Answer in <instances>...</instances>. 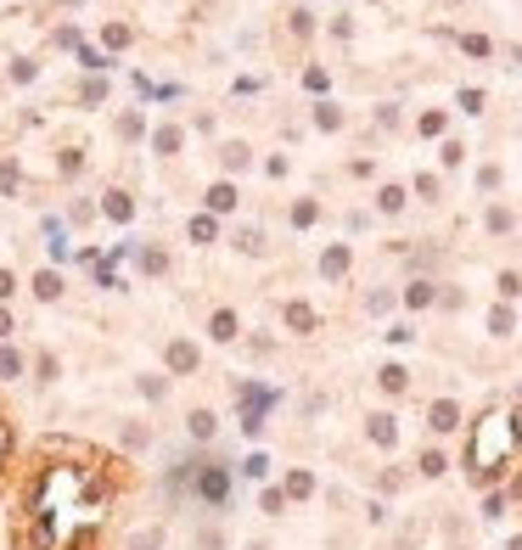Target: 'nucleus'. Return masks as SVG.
<instances>
[{
	"label": "nucleus",
	"instance_id": "26",
	"mask_svg": "<svg viewBox=\"0 0 522 550\" xmlns=\"http://www.w3.org/2000/svg\"><path fill=\"white\" fill-rule=\"evenodd\" d=\"M242 472H247V478H258V483H264V472H270V455H247V460H242Z\"/></svg>",
	"mask_w": 522,
	"mask_h": 550
},
{
	"label": "nucleus",
	"instance_id": "1",
	"mask_svg": "<svg viewBox=\"0 0 522 550\" xmlns=\"http://www.w3.org/2000/svg\"><path fill=\"white\" fill-rule=\"evenodd\" d=\"M511 444H516V433L505 427V415H483V421H477V433H472V466H477V478H494L505 466Z\"/></svg>",
	"mask_w": 522,
	"mask_h": 550
},
{
	"label": "nucleus",
	"instance_id": "41",
	"mask_svg": "<svg viewBox=\"0 0 522 550\" xmlns=\"http://www.w3.org/2000/svg\"><path fill=\"white\" fill-rule=\"evenodd\" d=\"M12 292H17V281H12V270H0V304H6V298H12Z\"/></svg>",
	"mask_w": 522,
	"mask_h": 550
},
{
	"label": "nucleus",
	"instance_id": "33",
	"mask_svg": "<svg viewBox=\"0 0 522 550\" xmlns=\"http://www.w3.org/2000/svg\"><path fill=\"white\" fill-rule=\"evenodd\" d=\"M197 544H202V550H225V533H220V528H202Z\"/></svg>",
	"mask_w": 522,
	"mask_h": 550
},
{
	"label": "nucleus",
	"instance_id": "25",
	"mask_svg": "<svg viewBox=\"0 0 522 550\" xmlns=\"http://www.w3.org/2000/svg\"><path fill=\"white\" fill-rule=\"evenodd\" d=\"M258 511H264V517L287 511V494H281V489H264V494H258Z\"/></svg>",
	"mask_w": 522,
	"mask_h": 550
},
{
	"label": "nucleus",
	"instance_id": "38",
	"mask_svg": "<svg viewBox=\"0 0 522 550\" xmlns=\"http://www.w3.org/2000/svg\"><path fill=\"white\" fill-rule=\"evenodd\" d=\"M12 460V421H0V466Z\"/></svg>",
	"mask_w": 522,
	"mask_h": 550
},
{
	"label": "nucleus",
	"instance_id": "43",
	"mask_svg": "<svg viewBox=\"0 0 522 550\" xmlns=\"http://www.w3.org/2000/svg\"><path fill=\"white\" fill-rule=\"evenodd\" d=\"M247 550H270V544H264V539H253V544H247Z\"/></svg>",
	"mask_w": 522,
	"mask_h": 550
},
{
	"label": "nucleus",
	"instance_id": "4",
	"mask_svg": "<svg viewBox=\"0 0 522 550\" xmlns=\"http://www.w3.org/2000/svg\"><path fill=\"white\" fill-rule=\"evenodd\" d=\"M197 472H202V455H186V460H174V466H168V478H163V494L186 500V494H191V483H197Z\"/></svg>",
	"mask_w": 522,
	"mask_h": 550
},
{
	"label": "nucleus",
	"instance_id": "3",
	"mask_svg": "<svg viewBox=\"0 0 522 550\" xmlns=\"http://www.w3.org/2000/svg\"><path fill=\"white\" fill-rule=\"evenodd\" d=\"M191 494H197L202 505H225V500H231V472L220 466V460H202V472H197Z\"/></svg>",
	"mask_w": 522,
	"mask_h": 550
},
{
	"label": "nucleus",
	"instance_id": "16",
	"mask_svg": "<svg viewBox=\"0 0 522 550\" xmlns=\"http://www.w3.org/2000/svg\"><path fill=\"white\" fill-rule=\"evenodd\" d=\"M12 376H23V354L12 343H0V382H12Z\"/></svg>",
	"mask_w": 522,
	"mask_h": 550
},
{
	"label": "nucleus",
	"instance_id": "18",
	"mask_svg": "<svg viewBox=\"0 0 522 550\" xmlns=\"http://www.w3.org/2000/svg\"><path fill=\"white\" fill-rule=\"evenodd\" d=\"M152 152L174 157V152H180V130H168V124H163V130H152Z\"/></svg>",
	"mask_w": 522,
	"mask_h": 550
},
{
	"label": "nucleus",
	"instance_id": "34",
	"mask_svg": "<svg viewBox=\"0 0 522 550\" xmlns=\"http://www.w3.org/2000/svg\"><path fill=\"white\" fill-rule=\"evenodd\" d=\"M236 247H242V253H264V236H258V230H242Z\"/></svg>",
	"mask_w": 522,
	"mask_h": 550
},
{
	"label": "nucleus",
	"instance_id": "24",
	"mask_svg": "<svg viewBox=\"0 0 522 550\" xmlns=\"http://www.w3.org/2000/svg\"><path fill=\"white\" fill-rule=\"evenodd\" d=\"M376 208H382V214H399V208H405V191H399V186H382Z\"/></svg>",
	"mask_w": 522,
	"mask_h": 550
},
{
	"label": "nucleus",
	"instance_id": "39",
	"mask_svg": "<svg viewBox=\"0 0 522 550\" xmlns=\"http://www.w3.org/2000/svg\"><path fill=\"white\" fill-rule=\"evenodd\" d=\"M489 326H494V337H505V331H511V309H494V315H489Z\"/></svg>",
	"mask_w": 522,
	"mask_h": 550
},
{
	"label": "nucleus",
	"instance_id": "22",
	"mask_svg": "<svg viewBox=\"0 0 522 550\" xmlns=\"http://www.w3.org/2000/svg\"><path fill=\"white\" fill-rule=\"evenodd\" d=\"M141 270H146V275H163V270H168V253H163V247H141Z\"/></svg>",
	"mask_w": 522,
	"mask_h": 550
},
{
	"label": "nucleus",
	"instance_id": "2",
	"mask_svg": "<svg viewBox=\"0 0 522 550\" xmlns=\"http://www.w3.org/2000/svg\"><path fill=\"white\" fill-rule=\"evenodd\" d=\"M236 404H242V433L253 438L258 427H264V415H270L276 393H270V388H258V382H236Z\"/></svg>",
	"mask_w": 522,
	"mask_h": 550
},
{
	"label": "nucleus",
	"instance_id": "32",
	"mask_svg": "<svg viewBox=\"0 0 522 550\" xmlns=\"http://www.w3.org/2000/svg\"><path fill=\"white\" fill-rule=\"evenodd\" d=\"M107 46H113V51L129 46V28H124V23H107Z\"/></svg>",
	"mask_w": 522,
	"mask_h": 550
},
{
	"label": "nucleus",
	"instance_id": "28",
	"mask_svg": "<svg viewBox=\"0 0 522 550\" xmlns=\"http://www.w3.org/2000/svg\"><path fill=\"white\" fill-rule=\"evenodd\" d=\"M34 371H39V382H57V354H34Z\"/></svg>",
	"mask_w": 522,
	"mask_h": 550
},
{
	"label": "nucleus",
	"instance_id": "40",
	"mask_svg": "<svg viewBox=\"0 0 522 550\" xmlns=\"http://www.w3.org/2000/svg\"><path fill=\"white\" fill-rule=\"evenodd\" d=\"M315 118H320V130H337V124H342V112H337V107H320Z\"/></svg>",
	"mask_w": 522,
	"mask_h": 550
},
{
	"label": "nucleus",
	"instance_id": "27",
	"mask_svg": "<svg viewBox=\"0 0 522 550\" xmlns=\"http://www.w3.org/2000/svg\"><path fill=\"white\" fill-rule=\"evenodd\" d=\"M23 180H17V163H0V197H12Z\"/></svg>",
	"mask_w": 522,
	"mask_h": 550
},
{
	"label": "nucleus",
	"instance_id": "35",
	"mask_svg": "<svg viewBox=\"0 0 522 550\" xmlns=\"http://www.w3.org/2000/svg\"><path fill=\"white\" fill-rule=\"evenodd\" d=\"M225 163H231V168H247V146L231 141V146H225Z\"/></svg>",
	"mask_w": 522,
	"mask_h": 550
},
{
	"label": "nucleus",
	"instance_id": "19",
	"mask_svg": "<svg viewBox=\"0 0 522 550\" xmlns=\"http://www.w3.org/2000/svg\"><path fill=\"white\" fill-rule=\"evenodd\" d=\"M135 393H141L146 404H157V399L168 393V382H163V376H135Z\"/></svg>",
	"mask_w": 522,
	"mask_h": 550
},
{
	"label": "nucleus",
	"instance_id": "21",
	"mask_svg": "<svg viewBox=\"0 0 522 550\" xmlns=\"http://www.w3.org/2000/svg\"><path fill=\"white\" fill-rule=\"evenodd\" d=\"M208 208H213V214H231V208H236V186H213V191H208Z\"/></svg>",
	"mask_w": 522,
	"mask_h": 550
},
{
	"label": "nucleus",
	"instance_id": "7",
	"mask_svg": "<svg viewBox=\"0 0 522 550\" xmlns=\"http://www.w3.org/2000/svg\"><path fill=\"white\" fill-rule=\"evenodd\" d=\"M236 331H242V326H236V309H213V315H208V337H213V343H236Z\"/></svg>",
	"mask_w": 522,
	"mask_h": 550
},
{
	"label": "nucleus",
	"instance_id": "9",
	"mask_svg": "<svg viewBox=\"0 0 522 550\" xmlns=\"http://www.w3.org/2000/svg\"><path fill=\"white\" fill-rule=\"evenodd\" d=\"M320 275H326V281H342V275H348V247H342V242H337V247H326Z\"/></svg>",
	"mask_w": 522,
	"mask_h": 550
},
{
	"label": "nucleus",
	"instance_id": "12",
	"mask_svg": "<svg viewBox=\"0 0 522 550\" xmlns=\"http://www.w3.org/2000/svg\"><path fill=\"white\" fill-rule=\"evenodd\" d=\"M102 214H107V219H118V225H124V219H129V214H135V197H129V191H107V202H102Z\"/></svg>",
	"mask_w": 522,
	"mask_h": 550
},
{
	"label": "nucleus",
	"instance_id": "36",
	"mask_svg": "<svg viewBox=\"0 0 522 550\" xmlns=\"http://www.w3.org/2000/svg\"><path fill=\"white\" fill-rule=\"evenodd\" d=\"M79 62H84V68H96V73L107 68V57H102V51H90V46H79Z\"/></svg>",
	"mask_w": 522,
	"mask_h": 550
},
{
	"label": "nucleus",
	"instance_id": "29",
	"mask_svg": "<svg viewBox=\"0 0 522 550\" xmlns=\"http://www.w3.org/2000/svg\"><path fill=\"white\" fill-rule=\"evenodd\" d=\"M444 466H450V460H444V455H438V449H427V455H421V472H427V478H438V472H444Z\"/></svg>",
	"mask_w": 522,
	"mask_h": 550
},
{
	"label": "nucleus",
	"instance_id": "17",
	"mask_svg": "<svg viewBox=\"0 0 522 550\" xmlns=\"http://www.w3.org/2000/svg\"><path fill=\"white\" fill-rule=\"evenodd\" d=\"M432 298H438V292H432V281H410V286H405V304H410V309H427Z\"/></svg>",
	"mask_w": 522,
	"mask_h": 550
},
{
	"label": "nucleus",
	"instance_id": "20",
	"mask_svg": "<svg viewBox=\"0 0 522 550\" xmlns=\"http://www.w3.org/2000/svg\"><path fill=\"white\" fill-rule=\"evenodd\" d=\"M213 236H220V219H213V214H197V219H191V242H202V247H208Z\"/></svg>",
	"mask_w": 522,
	"mask_h": 550
},
{
	"label": "nucleus",
	"instance_id": "10",
	"mask_svg": "<svg viewBox=\"0 0 522 550\" xmlns=\"http://www.w3.org/2000/svg\"><path fill=\"white\" fill-rule=\"evenodd\" d=\"M34 298H39V304H57V298H62V275H57V270H39V275H34Z\"/></svg>",
	"mask_w": 522,
	"mask_h": 550
},
{
	"label": "nucleus",
	"instance_id": "8",
	"mask_svg": "<svg viewBox=\"0 0 522 550\" xmlns=\"http://www.w3.org/2000/svg\"><path fill=\"white\" fill-rule=\"evenodd\" d=\"M186 427H191V438H197V444H208L213 433H220V415H213V410H191V415H186Z\"/></svg>",
	"mask_w": 522,
	"mask_h": 550
},
{
	"label": "nucleus",
	"instance_id": "6",
	"mask_svg": "<svg viewBox=\"0 0 522 550\" xmlns=\"http://www.w3.org/2000/svg\"><path fill=\"white\" fill-rule=\"evenodd\" d=\"M427 427H432V433H455V427H461L455 399H438V404H432V410H427Z\"/></svg>",
	"mask_w": 522,
	"mask_h": 550
},
{
	"label": "nucleus",
	"instance_id": "23",
	"mask_svg": "<svg viewBox=\"0 0 522 550\" xmlns=\"http://www.w3.org/2000/svg\"><path fill=\"white\" fill-rule=\"evenodd\" d=\"M281 494H287V500H303V494H315V478H309V472H292Z\"/></svg>",
	"mask_w": 522,
	"mask_h": 550
},
{
	"label": "nucleus",
	"instance_id": "31",
	"mask_svg": "<svg viewBox=\"0 0 522 550\" xmlns=\"http://www.w3.org/2000/svg\"><path fill=\"white\" fill-rule=\"evenodd\" d=\"M315 219H320L315 202H298V208H292V225H315Z\"/></svg>",
	"mask_w": 522,
	"mask_h": 550
},
{
	"label": "nucleus",
	"instance_id": "5",
	"mask_svg": "<svg viewBox=\"0 0 522 550\" xmlns=\"http://www.w3.org/2000/svg\"><path fill=\"white\" fill-rule=\"evenodd\" d=\"M163 360H168V371H174V376H191V371L202 365V354H197V343H186V337H174V343L163 348Z\"/></svg>",
	"mask_w": 522,
	"mask_h": 550
},
{
	"label": "nucleus",
	"instance_id": "11",
	"mask_svg": "<svg viewBox=\"0 0 522 550\" xmlns=\"http://www.w3.org/2000/svg\"><path fill=\"white\" fill-rule=\"evenodd\" d=\"M365 433H371V444H382V449H394V444H399L394 415H371V427H365Z\"/></svg>",
	"mask_w": 522,
	"mask_h": 550
},
{
	"label": "nucleus",
	"instance_id": "30",
	"mask_svg": "<svg viewBox=\"0 0 522 550\" xmlns=\"http://www.w3.org/2000/svg\"><path fill=\"white\" fill-rule=\"evenodd\" d=\"M118 135L135 141V135H141V112H124V118H118Z\"/></svg>",
	"mask_w": 522,
	"mask_h": 550
},
{
	"label": "nucleus",
	"instance_id": "42",
	"mask_svg": "<svg viewBox=\"0 0 522 550\" xmlns=\"http://www.w3.org/2000/svg\"><path fill=\"white\" fill-rule=\"evenodd\" d=\"M6 337H12V315H6V309H0V343H6Z\"/></svg>",
	"mask_w": 522,
	"mask_h": 550
},
{
	"label": "nucleus",
	"instance_id": "13",
	"mask_svg": "<svg viewBox=\"0 0 522 550\" xmlns=\"http://www.w3.org/2000/svg\"><path fill=\"white\" fill-rule=\"evenodd\" d=\"M376 382H382V393H405V388H410V371H405V365H382Z\"/></svg>",
	"mask_w": 522,
	"mask_h": 550
},
{
	"label": "nucleus",
	"instance_id": "44",
	"mask_svg": "<svg viewBox=\"0 0 522 550\" xmlns=\"http://www.w3.org/2000/svg\"><path fill=\"white\" fill-rule=\"evenodd\" d=\"M511 550H522V539H511Z\"/></svg>",
	"mask_w": 522,
	"mask_h": 550
},
{
	"label": "nucleus",
	"instance_id": "37",
	"mask_svg": "<svg viewBox=\"0 0 522 550\" xmlns=\"http://www.w3.org/2000/svg\"><path fill=\"white\" fill-rule=\"evenodd\" d=\"M146 438H152L146 427H124V444H129V449H146Z\"/></svg>",
	"mask_w": 522,
	"mask_h": 550
},
{
	"label": "nucleus",
	"instance_id": "14",
	"mask_svg": "<svg viewBox=\"0 0 522 550\" xmlns=\"http://www.w3.org/2000/svg\"><path fill=\"white\" fill-rule=\"evenodd\" d=\"M287 326H292V331H303V337H309V331H315L320 320H315V309H309V304H287Z\"/></svg>",
	"mask_w": 522,
	"mask_h": 550
},
{
	"label": "nucleus",
	"instance_id": "15",
	"mask_svg": "<svg viewBox=\"0 0 522 550\" xmlns=\"http://www.w3.org/2000/svg\"><path fill=\"white\" fill-rule=\"evenodd\" d=\"M124 550H163V528H157V522H152V528H135Z\"/></svg>",
	"mask_w": 522,
	"mask_h": 550
}]
</instances>
